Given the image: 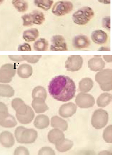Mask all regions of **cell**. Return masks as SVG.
Masks as SVG:
<instances>
[{
  "label": "cell",
  "mask_w": 113,
  "mask_h": 155,
  "mask_svg": "<svg viewBox=\"0 0 113 155\" xmlns=\"http://www.w3.org/2000/svg\"><path fill=\"white\" fill-rule=\"evenodd\" d=\"M94 82L90 78L83 79L79 83V89L80 91L85 93L89 92L93 87Z\"/></svg>",
  "instance_id": "25"
},
{
  "label": "cell",
  "mask_w": 113,
  "mask_h": 155,
  "mask_svg": "<svg viewBox=\"0 0 113 155\" xmlns=\"http://www.w3.org/2000/svg\"><path fill=\"white\" fill-rule=\"evenodd\" d=\"M32 67L27 64H23L19 66L18 70V76L22 79H28L32 76Z\"/></svg>",
  "instance_id": "21"
},
{
  "label": "cell",
  "mask_w": 113,
  "mask_h": 155,
  "mask_svg": "<svg viewBox=\"0 0 113 155\" xmlns=\"http://www.w3.org/2000/svg\"><path fill=\"white\" fill-rule=\"evenodd\" d=\"M35 116L33 110L30 107L28 106V111L27 113L24 115L18 116L17 118L20 123L22 124H28L32 121Z\"/></svg>",
  "instance_id": "24"
},
{
  "label": "cell",
  "mask_w": 113,
  "mask_h": 155,
  "mask_svg": "<svg viewBox=\"0 0 113 155\" xmlns=\"http://www.w3.org/2000/svg\"><path fill=\"white\" fill-rule=\"evenodd\" d=\"M38 154L41 155H52L55 154V152L52 148L49 147H44L41 148L39 151Z\"/></svg>",
  "instance_id": "37"
},
{
  "label": "cell",
  "mask_w": 113,
  "mask_h": 155,
  "mask_svg": "<svg viewBox=\"0 0 113 155\" xmlns=\"http://www.w3.org/2000/svg\"><path fill=\"white\" fill-rule=\"evenodd\" d=\"M91 37L94 43L98 45H102L106 43L108 35L106 33L101 30H97L92 32Z\"/></svg>",
  "instance_id": "17"
},
{
  "label": "cell",
  "mask_w": 113,
  "mask_h": 155,
  "mask_svg": "<svg viewBox=\"0 0 113 155\" xmlns=\"http://www.w3.org/2000/svg\"><path fill=\"white\" fill-rule=\"evenodd\" d=\"M17 125L16 120L9 113L7 106L0 102V126L5 128H12Z\"/></svg>",
  "instance_id": "5"
},
{
  "label": "cell",
  "mask_w": 113,
  "mask_h": 155,
  "mask_svg": "<svg viewBox=\"0 0 113 155\" xmlns=\"http://www.w3.org/2000/svg\"><path fill=\"white\" fill-rule=\"evenodd\" d=\"M83 64V59L81 56L71 55L65 62V66L67 71L75 72L81 69Z\"/></svg>",
  "instance_id": "10"
},
{
  "label": "cell",
  "mask_w": 113,
  "mask_h": 155,
  "mask_svg": "<svg viewBox=\"0 0 113 155\" xmlns=\"http://www.w3.org/2000/svg\"><path fill=\"white\" fill-rule=\"evenodd\" d=\"M98 51H110V48L105 47H102L99 49Z\"/></svg>",
  "instance_id": "44"
},
{
  "label": "cell",
  "mask_w": 113,
  "mask_h": 155,
  "mask_svg": "<svg viewBox=\"0 0 113 155\" xmlns=\"http://www.w3.org/2000/svg\"><path fill=\"white\" fill-rule=\"evenodd\" d=\"M73 145L72 141L64 138L60 141L55 144V147L58 151L65 152L71 149Z\"/></svg>",
  "instance_id": "22"
},
{
  "label": "cell",
  "mask_w": 113,
  "mask_h": 155,
  "mask_svg": "<svg viewBox=\"0 0 113 155\" xmlns=\"http://www.w3.org/2000/svg\"><path fill=\"white\" fill-rule=\"evenodd\" d=\"M39 35V31L37 29L34 28L28 29L23 32V38L27 42H32L38 38Z\"/></svg>",
  "instance_id": "26"
},
{
  "label": "cell",
  "mask_w": 113,
  "mask_h": 155,
  "mask_svg": "<svg viewBox=\"0 0 113 155\" xmlns=\"http://www.w3.org/2000/svg\"><path fill=\"white\" fill-rule=\"evenodd\" d=\"M95 15L93 9L90 7H85L81 8L73 14V20L74 22L79 25H85L88 23Z\"/></svg>",
  "instance_id": "4"
},
{
  "label": "cell",
  "mask_w": 113,
  "mask_h": 155,
  "mask_svg": "<svg viewBox=\"0 0 113 155\" xmlns=\"http://www.w3.org/2000/svg\"><path fill=\"white\" fill-rule=\"evenodd\" d=\"M34 24L41 25L45 21V15L43 12L38 11H34L31 13Z\"/></svg>",
  "instance_id": "33"
},
{
  "label": "cell",
  "mask_w": 113,
  "mask_h": 155,
  "mask_svg": "<svg viewBox=\"0 0 113 155\" xmlns=\"http://www.w3.org/2000/svg\"><path fill=\"white\" fill-rule=\"evenodd\" d=\"M49 119L44 115H38L34 121V126L37 129L42 130L48 127L49 125Z\"/></svg>",
  "instance_id": "20"
},
{
  "label": "cell",
  "mask_w": 113,
  "mask_h": 155,
  "mask_svg": "<svg viewBox=\"0 0 113 155\" xmlns=\"http://www.w3.org/2000/svg\"><path fill=\"white\" fill-rule=\"evenodd\" d=\"M75 102L78 107L83 109L93 107L95 104V98L89 94H78L76 97Z\"/></svg>",
  "instance_id": "9"
},
{
  "label": "cell",
  "mask_w": 113,
  "mask_h": 155,
  "mask_svg": "<svg viewBox=\"0 0 113 155\" xmlns=\"http://www.w3.org/2000/svg\"><path fill=\"white\" fill-rule=\"evenodd\" d=\"M15 140L13 135L8 131H5L0 134V143L6 148H11L15 144Z\"/></svg>",
  "instance_id": "16"
},
{
  "label": "cell",
  "mask_w": 113,
  "mask_h": 155,
  "mask_svg": "<svg viewBox=\"0 0 113 155\" xmlns=\"http://www.w3.org/2000/svg\"><path fill=\"white\" fill-rule=\"evenodd\" d=\"M24 61L30 63H36L40 60L41 55H22Z\"/></svg>",
  "instance_id": "36"
},
{
  "label": "cell",
  "mask_w": 113,
  "mask_h": 155,
  "mask_svg": "<svg viewBox=\"0 0 113 155\" xmlns=\"http://www.w3.org/2000/svg\"><path fill=\"white\" fill-rule=\"evenodd\" d=\"M15 155H29V153L27 149L25 147H20L17 148L15 149Z\"/></svg>",
  "instance_id": "38"
},
{
  "label": "cell",
  "mask_w": 113,
  "mask_h": 155,
  "mask_svg": "<svg viewBox=\"0 0 113 155\" xmlns=\"http://www.w3.org/2000/svg\"><path fill=\"white\" fill-rule=\"evenodd\" d=\"M9 57L11 60L14 61L20 62L23 61H24V59L23 57V56H9Z\"/></svg>",
  "instance_id": "41"
},
{
  "label": "cell",
  "mask_w": 113,
  "mask_h": 155,
  "mask_svg": "<svg viewBox=\"0 0 113 155\" xmlns=\"http://www.w3.org/2000/svg\"><path fill=\"white\" fill-rule=\"evenodd\" d=\"M48 90L54 99L65 102L74 97L76 87L74 81L71 78L60 75L55 77L50 81Z\"/></svg>",
  "instance_id": "1"
},
{
  "label": "cell",
  "mask_w": 113,
  "mask_h": 155,
  "mask_svg": "<svg viewBox=\"0 0 113 155\" xmlns=\"http://www.w3.org/2000/svg\"><path fill=\"white\" fill-rule=\"evenodd\" d=\"M12 3L19 12H25L27 10L28 5L25 0H12Z\"/></svg>",
  "instance_id": "31"
},
{
  "label": "cell",
  "mask_w": 113,
  "mask_h": 155,
  "mask_svg": "<svg viewBox=\"0 0 113 155\" xmlns=\"http://www.w3.org/2000/svg\"><path fill=\"white\" fill-rule=\"evenodd\" d=\"M112 101V95L108 93L101 94L97 98V103L99 107H106Z\"/></svg>",
  "instance_id": "27"
},
{
  "label": "cell",
  "mask_w": 113,
  "mask_h": 155,
  "mask_svg": "<svg viewBox=\"0 0 113 155\" xmlns=\"http://www.w3.org/2000/svg\"><path fill=\"white\" fill-rule=\"evenodd\" d=\"M15 134L17 141L20 143H32L38 137V133L35 130L27 129L22 126L17 127Z\"/></svg>",
  "instance_id": "2"
},
{
  "label": "cell",
  "mask_w": 113,
  "mask_h": 155,
  "mask_svg": "<svg viewBox=\"0 0 113 155\" xmlns=\"http://www.w3.org/2000/svg\"><path fill=\"white\" fill-rule=\"evenodd\" d=\"M99 2L104 4H111V0H98Z\"/></svg>",
  "instance_id": "43"
},
{
  "label": "cell",
  "mask_w": 113,
  "mask_h": 155,
  "mask_svg": "<svg viewBox=\"0 0 113 155\" xmlns=\"http://www.w3.org/2000/svg\"><path fill=\"white\" fill-rule=\"evenodd\" d=\"M48 43L46 39L40 38L34 43V48L37 51H45L48 48Z\"/></svg>",
  "instance_id": "30"
},
{
  "label": "cell",
  "mask_w": 113,
  "mask_h": 155,
  "mask_svg": "<svg viewBox=\"0 0 113 155\" xmlns=\"http://www.w3.org/2000/svg\"><path fill=\"white\" fill-rule=\"evenodd\" d=\"M105 62L100 55H95L93 58L89 59L88 66L91 70L94 71H101L105 66Z\"/></svg>",
  "instance_id": "13"
},
{
  "label": "cell",
  "mask_w": 113,
  "mask_h": 155,
  "mask_svg": "<svg viewBox=\"0 0 113 155\" xmlns=\"http://www.w3.org/2000/svg\"><path fill=\"white\" fill-rule=\"evenodd\" d=\"M105 60L107 62H112V56H103Z\"/></svg>",
  "instance_id": "42"
},
{
  "label": "cell",
  "mask_w": 113,
  "mask_h": 155,
  "mask_svg": "<svg viewBox=\"0 0 113 155\" xmlns=\"http://www.w3.org/2000/svg\"><path fill=\"white\" fill-rule=\"evenodd\" d=\"M90 41L86 35H78L74 38L73 45L76 49L81 50L88 48L90 45Z\"/></svg>",
  "instance_id": "14"
},
{
  "label": "cell",
  "mask_w": 113,
  "mask_h": 155,
  "mask_svg": "<svg viewBox=\"0 0 113 155\" xmlns=\"http://www.w3.org/2000/svg\"><path fill=\"white\" fill-rule=\"evenodd\" d=\"M23 20V26H30L33 25L32 14H26L22 17Z\"/></svg>",
  "instance_id": "35"
},
{
  "label": "cell",
  "mask_w": 113,
  "mask_h": 155,
  "mask_svg": "<svg viewBox=\"0 0 113 155\" xmlns=\"http://www.w3.org/2000/svg\"><path fill=\"white\" fill-rule=\"evenodd\" d=\"M48 140L52 143L55 144L65 138L64 133L59 129H53L48 133Z\"/></svg>",
  "instance_id": "18"
},
{
  "label": "cell",
  "mask_w": 113,
  "mask_h": 155,
  "mask_svg": "<svg viewBox=\"0 0 113 155\" xmlns=\"http://www.w3.org/2000/svg\"><path fill=\"white\" fill-rule=\"evenodd\" d=\"M32 96L33 99L40 98L45 101L47 97L46 91L44 87L41 86H38L33 90Z\"/></svg>",
  "instance_id": "29"
},
{
  "label": "cell",
  "mask_w": 113,
  "mask_h": 155,
  "mask_svg": "<svg viewBox=\"0 0 113 155\" xmlns=\"http://www.w3.org/2000/svg\"><path fill=\"white\" fill-rule=\"evenodd\" d=\"M77 106L74 103L70 102L61 106L59 109V115L63 118H67L71 117L76 112Z\"/></svg>",
  "instance_id": "12"
},
{
  "label": "cell",
  "mask_w": 113,
  "mask_h": 155,
  "mask_svg": "<svg viewBox=\"0 0 113 155\" xmlns=\"http://www.w3.org/2000/svg\"><path fill=\"white\" fill-rule=\"evenodd\" d=\"M52 44L50 51H67V42L62 35L53 36L51 40Z\"/></svg>",
  "instance_id": "11"
},
{
  "label": "cell",
  "mask_w": 113,
  "mask_h": 155,
  "mask_svg": "<svg viewBox=\"0 0 113 155\" xmlns=\"http://www.w3.org/2000/svg\"><path fill=\"white\" fill-rule=\"evenodd\" d=\"M102 25L103 28L108 30L111 29V18L110 16H106L103 18L102 20Z\"/></svg>",
  "instance_id": "39"
},
{
  "label": "cell",
  "mask_w": 113,
  "mask_h": 155,
  "mask_svg": "<svg viewBox=\"0 0 113 155\" xmlns=\"http://www.w3.org/2000/svg\"><path fill=\"white\" fill-rule=\"evenodd\" d=\"M73 9V5L70 1H58L53 5L52 13L57 16H62L69 13Z\"/></svg>",
  "instance_id": "8"
},
{
  "label": "cell",
  "mask_w": 113,
  "mask_h": 155,
  "mask_svg": "<svg viewBox=\"0 0 113 155\" xmlns=\"http://www.w3.org/2000/svg\"><path fill=\"white\" fill-rule=\"evenodd\" d=\"M109 120V115L105 110L98 109L95 111L91 119L92 126L96 129H101L105 127Z\"/></svg>",
  "instance_id": "6"
},
{
  "label": "cell",
  "mask_w": 113,
  "mask_h": 155,
  "mask_svg": "<svg viewBox=\"0 0 113 155\" xmlns=\"http://www.w3.org/2000/svg\"><path fill=\"white\" fill-rule=\"evenodd\" d=\"M95 80L103 91H110L112 89V71L106 69L100 71L95 76Z\"/></svg>",
  "instance_id": "3"
},
{
  "label": "cell",
  "mask_w": 113,
  "mask_h": 155,
  "mask_svg": "<svg viewBox=\"0 0 113 155\" xmlns=\"http://www.w3.org/2000/svg\"><path fill=\"white\" fill-rule=\"evenodd\" d=\"M51 126L53 128H59L63 131H66L68 128L67 122L57 116H53L51 118Z\"/></svg>",
  "instance_id": "23"
},
{
  "label": "cell",
  "mask_w": 113,
  "mask_h": 155,
  "mask_svg": "<svg viewBox=\"0 0 113 155\" xmlns=\"http://www.w3.org/2000/svg\"><path fill=\"white\" fill-rule=\"evenodd\" d=\"M112 126L109 125L104 130L103 137L105 141L107 143H112Z\"/></svg>",
  "instance_id": "34"
},
{
  "label": "cell",
  "mask_w": 113,
  "mask_h": 155,
  "mask_svg": "<svg viewBox=\"0 0 113 155\" xmlns=\"http://www.w3.org/2000/svg\"><path fill=\"white\" fill-rule=\"evenodd\" d=\"M31 105L36 113L38 114L45 112L49 109L45 101L42 98H34Z\"/></svg>",
  "instance_id": "19"
},
{
  "label": "cell",
  "mask_w": 113,
  "mask_h": 155,
  "mask_svg": "<svg viewBox=\"0 0 113 155\" xmlns=\"http://www.w3.org/2000/svg\"><path fill=\"white\" fill-rule=\"evenodd\" d=\"M18 51H31V48L29 44L23 43L22 45H20L18 48Z\"/></svg>",
  "instance_id": "40"
},
{
  "label": "cell",
  "mask_w": 113,
  "mask_h": 155,
  "mask_svg": "<svg viewBox=\"0 0 113 155\" xmlns=\"http://www.w3.org/2000/svg\"><path fill=\"white\" fill-rule=\"evenodd\" d=\"M4 0H0V5L2 4L3 2H4Z\"/></svg>",
  "instance_id": "45"
},
{
  "label": "cell",
  "mask_w": 113,
  "mask_h": 155,
  "mask_svg": "<svg viewBox=\"0 0 113 155\" xmlns=\"http://www.w3.org/2000/svg\"><path fill=\"white\" fill-rule=\"evenodd\" d=\"M12 107L16 111V116H23L28 112V106L25 104L23 100L20 98H15L12 100Z\"/></svg>",
  "instance_id": "15"
},
{
  "label": "cell",
  "mask_w": 113,
  "mask_h": 155,
  "mask_svg": "<svg viewBox=\"0 0 113 155\" xmlns=\"http://www.w3.org/2000/svg\"><path fill=\"white\" fill-rule=\"evenodd\" d=\"M15 94V91L10 85L0 84V96L10 98Z\"/></svg>",
  "instance_id": "28"
},
{
  "label": "cell",
  "mask_w": 113,
  "mask_h": 155,
  "mask_svg": "<svg viewBox=\"0 0 113 155\" xmlns=\"http://www.w3.org/2000/svg\"><path fill=\"white\" fill-rule=\"evenodd\" d=\"M15 73L16 67L15 64L11 63L4 64L0 68V82H10Z\"/></svg>",
  "instance_id": "7"
},
{
  "label": "cell",
  "mask_w": 113,
  "mask_h": 155,
  "mask_svg": "<svg viewBox=\"0 0 113 155\" xmlns=\"http://www.w3.org/2000/svg\"><path fill=\"white\" fill-rule=\"evenodd\" d=\"M34 3L37 7L48 11L51 9L53 3V0H34Z\"/></svg>",
  "instance_id": "32"
}]
</instances>
